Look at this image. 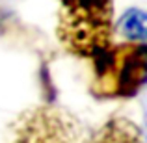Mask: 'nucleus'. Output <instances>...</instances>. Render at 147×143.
Segmentation results:
<instances>
[{"label": "nucleus", "mask_w": 147, "mask_h": 143, "mask_svg": "<svg viewBox=\"0 0 147 143\" xmlns=\"http://www.w3.org/2000/svg\"><path fill=\"white\" fill-rule=\"evenodd\" d=\"M91 61V93L99 99H132L147 82V45L117 43L90 58Z\"/></svg>", "instance_id": "1"}, {"label": "nucleus", "mask_w": 147, "mask_h": 143, "mask_svg": "<svg viewBox=\"0 0 147 143\" xmlns=\"http://www.w3.org/2000/svg\"><path fill=\"white\" fill-rule=\"evenodd\" d=\"M80 123L73 113L56 106H36L22 111L13 126L11 143H76Z\"/></svg>", "instance_id": "2"}, {"label": "nucleus", "mask_w": 147, "mask_h": 143, "mask_svg": "<svg viewBox=\"0 0 147 143\" xmlns=\"http://www.w3.org/2000/svg\"><path fill=\"white\" fill-rule=\"evenodd\" d=\"M82 143H145L142 128L129 117L115 115L99 126Z\"/></svg>", "instance_id": "3"}, {"label": "nucleus", "mask_w": 147, "mask_h": 143, "mask_svg": "<svg viewBox=\"0 0 147 143\" xmlns=\"http://www.w3.org/2000/svg\"><path fill=\"white\" fill-rule=\"evenodd\" d=\"M60 13L69 17H88L100 21H114V0H58Z\"/></svg>", "instance_id": "4"}, {"label": "nucleus", "mask_w": 147, "mask_h": 143, "mask_svg": "<svg viewBox=\"0 0 147 143\" xmlns=\"http://www.w3.org/2000/svg\"><path fill=\"white\" fill-rule=\"evenodd\" d=\"M114 32L130 43H145L147 39V13L140 7H129L114 22Z\"/></svg>", "instance_id": "5"}]
</instances>
